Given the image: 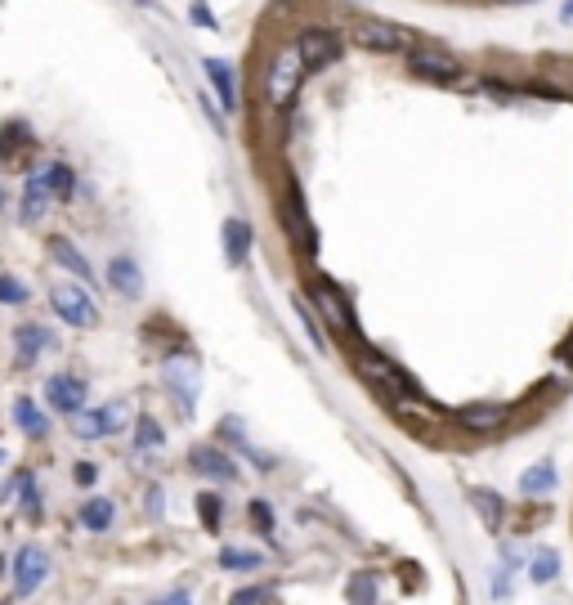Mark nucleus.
<instances>
[{"label": "nucleus", "mask_w": 573, "mask_h": 605, "mask_svg": "<svg viewBox=\"0 0 573 605\" xmlns=\"http://www.w3.org/2000/svg\"><path fill=\"white\" fill-rule=\"evenodd\" d=\"M309 77V68H305V59H301V50L296 45H282V50L269 59V77H265V95H269V108H286L296 95H301V81Z\"/></svg>", "instance_id": "1"}, {"label": "nucleus", "mask_w": 573, "mask_h": 605, "mask_svg": "<svg viewBox=\"0 0 573 605\" xmlns=\"http://www.w3.org/2000/svg\"><path fill=\"white\" fill-rule=\"evenodd\" d=\"M354 372L372 386V391H381V395H390V404L395 399H408V395H421L417 391V382L408 377V372L390 359V354H376V350H363L359 359H354Z\"/></svg>", "instance_id": "2"}, {"label": "nucleus", "mask_w": 573, "mask_h": 605, "mask_svg": "<svg viewBox=\"0 0 573 605\" xmlns=\"http://www.w3.org/2000/svg\"><path fill=\"white\" fill-rule=\"evenodd\" d=\"M408 68H412L417 81H430V85H461L466 81L461 59L453 50H444V45H412Z\"/></svg>", "instance_id": "3"}, {"label": "nucleus", "mask_w": 573, "mask_h": 605, "mask_svg": "<svg viewBox=\"0 0 573 605\" xmlns=\"http://www.w3.org/2000/svg\"><path fill=\"white\" fill-rule=\"evenodd\" d=\"M55 561H50V551H45L40 543H23L14 551V561H10V579H14V601H27L45 587V579H50Z\"/></svg>", "instance_id": "4"}, {"label": "nucleus", "mask_w": 573, "mask_h": 605, "mask_svg": "<svg viewBox=\"0 0 573 605\" xmlns=\"http://www.w3.org/2000/svg\"><path fill=\"white\" fill-rule=\"evenodd\" d=\"M162 382H166L171 399L179 404V412H184V417H194V408H198V386H202V368H198V359L175 350V354L162 363Z\"/></svg>", "instance_id": "5"}, {"label": "nucleus", "mask_w": 573, "mask_h": 605, "mask_svg": "<svg viewBox=\"0 0 573 605\" xmlns=\"http://www.w3.org/2000/svg\"><path fill=\"white\" fill-rule=\"evenodd\" d=\"M350 40L372 55H408L412 50V32L395 27V23H381V19H359L350 27Z\"/></svg>", "instance_id": "6"}, {"label": "nucleus", "mask_w": 573, "mask_h": 605, "mask_svg": "<svg viewBox=\"0 0 573 605\" xmlns=\"http://www.w3.org/2000/svg\"><path fill=\"white\" fill-rule=\"evenodd\" d=\"M309 310L318 318H327V328L331 333H341V337H354V314H350V301L337 283H327V278H314L309 283Z\"/></svg>", "instance_id": "7"}, {"label": "nucleus", "mask_w": 573, "mask_h": 605, "mask_svg": "<svg viewBox=\"0 0 573 605\" xmlns=\"http://www.w3.org/2000/svg\"><path fill=\"white\" fill-rule=\"evenodd\" d=\"M50 310L68 323V328H100V305H94V296L81 283H55Z\"/></svg>", "instance_id": "8"}, {"label": "nucleus", "mask_w": 573, "mask_h": 605, "mask_svg": "<svg viewBox=\"0 0 573 605\" xmlns=\"http://www.w3.org/2000/svg\"><path fill=\"white\" fill-rule=\"evenodd\" d=\"M296 50H301L305 68H309V72H318V68H331V63L341 59L346 40H341V32H337V27H305V32H301V40H296Z\"/></svg>", "instance_id": "9"}, {"label": "nucleus", "mask_w": 573, "mask_h": 605, "mask_svg": "<svg viewBox=\"0 0 573 605\" xmlns=\"http://www.w3.org/2000/svg\"><path fill=\"white\" fill-rule=\"evenodd\" d=\"M85 399H90V386H85V377H77V372H55V377H45V404L55 412L77 417V412H85Z\"/></svg>", "instance_id": "10"}, {"label": "nucleus", "mask_w": 573, "mask_h": 605, "mask_svg": "<svg viewBox=\"0 0 573 605\" xmlns=\"http://www.w3.org/2000/svg\"><path fill=\"white\" fill-rule=\"evenodd\" d=\"M59 350V337L50 328H40V323H19L14 328V363L19 368H32L40 354Z\"/></svg>", "instance_id": "11"}, {"label": "nucleus", "mask_w": 573, "mask_h": 605, "mask_svg": "<svg viewBox=\"0 0 573 605\" xmlns=\"http://www.w3.org/2000/svg\"><path fill=\"white\" fill-rule=\"evenodd\" d=\"M188 467H194L198 476H207V480H215V485H233L237 480V462L220 444H198L194 453H188Z\"/></svg>", "instance_id": "12"}, {"label": "nucleus", "mask_w": 573, "mask_h": 605, "mask_svg": "<svg viewBox=\"0 0 573 605\" xmlns=\"http://www.w3.org/2000/svg\"><path fill=\"white\" fill-rule=\"evenodd\" d=\"M282 220H286V229H292L296 247H301V252H314V220H309V211H305V198H301L296 184H286V207H282Z\"/></svg>", "instance_id": "13"}, {"label": "nucleus", "mask_w": 573, "mask_h": 605, "mask_svg": "<svg viewBox=\"0 0 573 605\" xmlns=\"http://www.w3.org/2000/svg\"><path fill=\"white\" fill-rule=\"evenodd\" d=\"M10 493H19V507H23L27 521H40V516H45V498H40V485H36V472H32V467H19V472L10 476L5 498H10Z\"/></svg>", "instance_id": "14"}, {"label": "nucleus", "mask_w": 573, "mask_h": 605, "mask_svg": "<svg viewBox=\"0 0 573 605\" xmlns=\"http://www.w3.org/2000/svg\"><path fill=\"white\" fill-rule=\"evenodd\" d=\"M108 288L126 301H139L143 296V269L130 260V256H113L108 260Z\"/></svg>", "instance_id": "15"}, {"label": "nucleus", "mask_w": 573, "mask_h": 605, "mask_svg": "<svg viewBox=\"0 0 573 605\" xmlns=\"http://www.w3.org/2000/svg\"><path fill=\"white\" fill-rule=\"evenodd\" d=\"M55 207V198L45 194V184H40V175L32 171L27 179H23V198H19V220L23 224H40L45 220V211Z\"/></svg>", "instance_id": "16"}, {"label": "nucleus", "mask_w": 573, "mask_h": 605, "mask_svg": "<svg viewBox=\"0 0 573 605\" xmlns=\"http://www.w3.org/2000/svg\"><path fill=\"white\" fill-rule=\"evenodd\" d=\"M36 175H40L45 194H50L55 202H72V194H77V171L68 162H45V166H36Z\"/></svg>", "instance_id": "17"}, {"label": "nucleus", "mask_w": 573, "mask_h": 605, "mask_svg": "<svg viewBox=\"0 0 573 605\" xmlns=\"http://www.w3.org/2000/svg\"><path fill=\"white\" fill-rule=\"evenodd\" d=\"M220 234H224V260L237 269V265H243L247 256H252V243H256V234H252V224L247 220H224V229H220Z\"/></svg>", "instance_id": "18"}, {"label": "nucleus", "mask_w": 573, "mask_h": 605, "mask_svg": "<svg viewBox=\"0 0 573 605\" xmlns=\"http://www.w3.org/2000/svg\"><path fill=\"white\" fill-rule=\"evenodd\" d=\"M14 427H19L27 440H45V435H50V417H45V408H40L32 395H19V399H14Z\"/></svg>", "instance_id": "19"}, {"label": "nucleus", "mask_w": 573, "mask_h": 605, "mask_svg": "<svg viewBox=\"0 0 573 605\" xmlns=\"http://www.w3.org/2000/svg\"><path fill=\"white\" fill-rule=\"evenodd\" d=\"M77 521H81V530H90V534H108V530H113V521H117V502L94 493V498H85V502H81Z\"/></svg>", "instance_id": "20"}, {"label": "nucleus", "mask_w": 573, "mask_h": 605, "mask_svg": "<svg viewBox=\"0 0 573 605\" xmlns=\"http://www.w3.org/2000/svg\"><path fill=\"white\" fill-rule=\"evenodd\" d=\"M457 422L466 431H498V427H506V408L502 404H466L457 412Z\"/></svg>", "instance_id": "21"}, {"label": "nucleus", "mask_w": 573, "mask_h": 605, "mask_svg": "<svg viewBox=\"0 0 573 605\" xmlns=\"http://www.w3.org/2000/svg\"><path fill=\"white\" fill-rule=\"evenodd\" d=\"M50 256H55V265H63L68 274H77V283H94V269H90V260L81 256V247H77L72 238H50Z\"/></svg>", "instance_id": "22"}, {"label": "nucleus", "mask_w": 573, "mask_h": 605, "mask_svg": "<svg viewBox=\"0 0 573 605\" xmlns=\"http://www.w3.org/2000/svg\"><path fill=\"white\" fill-rule=\"evenodd\" d=\"M207 81L215 85V95H220V108L224 113H237V81H233V68L224 59H207Z\"/></svg>", "instance_id": "23"}, {"label": "nucleus", "mask_w": 573, "mask_h": 605, "mask_svg": "<svg viewBox=\"0 0 573 605\" xmlns=\"http://www.w3.org/2000/svg\"><path fill=\"white\" fill-rule=\"evenodd\" d=\"M556 489H560V472L551 467V462H538V467H529V472L519 476V493L524 498H547Z\"/></svg>", "instance_id": "24"}, {"label": "nucleus", "mask_w": 573, "mask_h": 605, "mask_svg": "<svg viewBox=\"0 0 573 605\" xmlns=\"http://www.w3.org/2000/svg\"><path fill=\"white\" fill-rule=\"evenodd\" d=\"M260 566H265V556L252 547H224L220 551V570H229V574H252Z\"/></svg>", "instance_id": "25"}, {"label": "nucleus", "mask_w": 573, "mask_h": 605, "mask_svg": "<svg viewBox=\"0 0 573 605\" xmlns=\"http://www.w3.org/2000/svg\"><path fill=\"white\" fill-rule=\"evenodd\" d=\"M529 579L534 583H556L560 579V551L556 547H538L529 556Z\"/></svg>", "instance_id": "26"}, {"label": "nucleus", "mask_w": 573, "mask_h": 605, "mask_svg": "<svg viewBox=\"0 0 573 605\" xmlns=\"http://www.w3.org/2000/svg\"><path fill=\"white\" fill-rule=\"evenodd\" d=\"M135 449L139 453H162L166 449V431L153 422V417H139L135 422Z\"/></svg>", "instance_id": "27"}, {"label": "nucleus", "mask_w": 573, "mask_h": 605, "mask_svg": "<svg viewBox=\"0 0 573 605\" xmlns=\"http://www.w3.org/2000/svg\"><path fill=\"white\" fill-rule=\"evenodd\" d=\"M470 507L480 511L489 530H502V498L493 489H470Z\"/></svg>", "instance_id": "28"}, {"label": "nucleus", "mask_w": 573, "mask_h": 605, "mask_svg": "<svg viewBox=\"0 0 573 605\" xmlns=\"http://www.w3.org/2000/svg\"><path fill=\"white\" fill-rule=\"evenodd\" d=\"M198 516H202V525H207L211 534H220V525H224V498H220L215 489H202V493H198Z\"/></svg>", "instance_id": "29"}, {"label": "nucleus", "mask_w": 573, "mask_h": 605, "mask_svg": "<svg viewBox=\"0 0 573 605\" xmlns=\"http://www.w3.org/2000/svg\"><path fill=\"white\" fill-rule=\"evenodd\" d=\"M72 435H77V440H108V431H104V412H100V408L77 412V417H72Z\"/></svg>", "instance_id": "30"}, {"label": "nucleus", "mask_w": 573, "mask_h": 605, "mask_svg": "<svg viewBox=\"0 0 573 605\" xmlns=\"http://www.w3.org/2000/svg\"><path fill=\"white\" fill-rule=\"evenodd\" d=\"M100 412H104V431H108V435L130 431V404H126V399H113V404H104Z\"/></svg>", "instance_id": "31"}, {"label": "nucleus", "mask_w": 573, "mask_h": 605, "mask_svg": "<svg viewBox=\"0 0 573 605\" xmlns=\"http://www.w3.org/2000/svg\"><path fill=\"white\" fill-rule=\"evenodd\" d=\"M390 408H395L399 417H412V422H435V417H440V412H435V404H421V395H408V399H395Z\"/></svg>", "instance_id": "32"}, {"label": "nucleus", "mask_w": 573, "mask_h": 605, "mask_svg": "<svg viewBox=\"0 0 573 605\" xmlns=\"http://www.w3.org/2000/svg\"><path fill=\"white\" fill-rule=\"evenodd\" d=\"M350 601L354 605H376L381 596H376V574L372 570H359L354 579H350Z\"/></svg>", "instance_id": "33"}, {"label": "nucleus", "mask_w": 573, "mask_h": 605, "mask_svg": "<svg viewBox=\"0 0 573 605\" xmlns=\"http://www.w3.org/2000/svg\"><path fill=\"white\" fill-rule=\"evenodd\" d=\"M27 283L23 278H14V274H0V305H27Z\"/></svg>", "instance_id": "34"}, {"label": "nucleus", "mask_w": 573, "mask_h": 605, "mask_svg": "<svg viewBox=\"0 0 573 605\" xmlns=\"http://www.w3.org/2000/svg\"><path fill=\"white\" fill-rule=\"evenodd\" d=\"M296 310H301V323H305V333H309V341H314L318 350H327V333H323V323H318V314L309 310V301H296Z\"/></svg>", "instance_id": "35"}, {"label": "nucleus", "mask_w": 573, "mask_h": 605, "mask_svg": "<svg viewBox=\"0 0 573 605\" xmlns=\"http://www.w3.org/2000/svg\"><path fill=\"white\" fill-rule=\"evenodd\" d=\"M247 516L260 525V534H265V538H273V507H269L265 498H252V502H247Z\"/></svg>", "instance_id": "36"}, {"label": "nucleus", "mask_w": 573, "mask_h": 605, "mask_svg": "<svg viewBox=\"0 0 573 605\" xmlns=\"http://www.w3.org/2000/svg\"><path fill=\"white\" fill-rule=\"evenodd\" d=\"M260 601H273V587H243V592H233L229 605H260Z\"/></svg>", "instance_id": "37"}, {"label": "nucleus", "mask_w": 573, "mask_h": 605, "mask_svg": "<svg viewBox=\"0 0 573 605\" xmlns=\"http://www.w3.org/2000/svg\"><path fill=\"white\" fill-rule=\"evenodd\" d=\"M72 480H77L81 489H90L94 480H100V467H94V462H77V467H72Z\"/></svg>", "instance_id": "38"}, {"label": "nucleus", "mask_w": 573, "mask_h": 605, "mask_svg": "<svg viewBox=\"0 0 573 605\" xmlns=\"http://www.w3.org/2000/svg\"><path fill=\"white\" fill-rule=\"evenodd\" d=\"M194 23H202V27H215V19H211V10H207V5H194Z\"/></svg>", "instance_id": "39"}, {"label": "nucleus", "mask_w": 573, "mask_h": 605, "mask_svg": "<svg viewBox=\"0 0 573 605\" xmlns=\"http://www.w3.org/2000/svg\"><path fill=\"white\" fill-rule=\"evenodd\" d=\"M149 511H153V516H162V489L157 485L149 489Z\"/></svg>", "instance_id": "40"}, {"label": "nucleus", "mask_w": 573, "mask_h": 605, "mask_svg": "<svg viewBox=\"0 0 573 605\" xmlns=\"http://www.w3.org/2000/svg\"><path fill=\"white\" fill-rule=\"evenodd\" d=\"M157 605H194V596H188V592H171V596L157 601Z\"/></svg>", "instance_id": "41"}, {"label": "nucleus", "mask_w": 573, "mask_h": 605, "mask_svg": "<svg viewBox=\"0 0 573 605\" xmlns=\"http://www.w3.org/2000/svg\"><path fill=\"white\" fill-rule=\"evenodd\" d=\"M560 23H573V0H564V5H560Z\"/></svg>", "instance_id": "42"}, {"label": "nucleus", "mask_w": 573, "mask_h": 605, "mask_svg": "<svg viewBox=\"0 0 573 605\" xmlns=\"http://www.w3.org/2000/svg\"><path fill=\"white\" fill-rule=\"evenodd\" d=\"M502 5H534V0H502Z\"/></svg>", "instance_id": "43"}, {"label": "nucleus", "mask_w": 573, "mask_h": 605, "mask_svg": "<svg viewBox=\"0 0 573 605\" xmlns=\"http://www.w3.org/2000/svg\"><path fill=\"white\" fill-rule=\"evenodd\" d=\"M5 570H10V561H5V556H0V579H5Z\"/></svg>", "instance_id": "44"}, {"label": "nucleus", "mask_w": 573, "mask_h": 605, "mask_svg": "<svg viewBox=\"0 0 573 605\" xmlns=\"http://www.w3.org/2000/svg\"><path fill=\"white\" fill-rule=\"evenodd\" d=\"M0 211H5V189H0Z\"/></svg>", "instance_id": "45"}, {"label": "nucleus", "mask_w": 573, "mask_h": 605, "mask_svg": "<svg viewBox=\"0 0 573 605\" xmlns=\"http://www.w3.org/2000/svg\"><path fill=\"white\" fill-rule=\"evenodd\" d=\"M0 462H5V449H0Z\"/></svg>", "instance_id": "46"}, {"label": "nucleus", "mask_w": 573, "mask_h": 605, "mask_svg": "<svg viewBox=\"0 0 573 605\" xmlns=\"http://www.w3.org/2000/svg\"><path fill=\"white\" fill-rule=\"evenodd\" d=\"M139 5H143V0H139Z\"/></svg>", "instance_id": "47"}]
</instances>
